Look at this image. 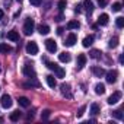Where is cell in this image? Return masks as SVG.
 Listing matches in <instances>:
<instances>
[{
  "label": "cell",
  "instance_id": "1",
  "mask_svg": "<svg viewBox=\"0 0 124 124\" xmlns=\"http://www.w3.org/2000/svg\"><path fill=\"white\" fill-rule=\"evenodd\" d=\"M34 29H35V22H34V19L28 18L25 21V25H23V34L25 35H31L34 32Z\"/></svg>",
  "mask_w": 124,
  "mask_h": 124
},
{
  "label": "cell",
  "instance_id": "2",
  "mask_svg": "<svg viewBox=\"0 0 124 124\" xmlns=\"http://www.w3.org/2000/svg\"><path fill=\"white\" fill-rule=\"evenodd\" d=\"M22 72H23V75H25L26 78H29V79H32V78H35V76H37V73H35V69L32 67V64H28V63L23 66Z\"/></svg>",
  "mask_w": 124,
  "mask_h": 124
},
{
  "label": "cell",
  "instance_id": "3",
  "mask_svg": "<svg viewBox=\"0 0 124 124\" xmlns=\"http://www.w3.org/2000/svg\"><path fill=\"white\" fill-rule=\"evenodd\" d=\"M105 76H107V82L108 83H115L117 82L118 72L117 70H108V72H105Z\"/></svg>",
  "mask_w": 124,
  "mask_h": 124
},
{
  "label": "cell",
  "instance_id": "4",
  "mask_svg": "<svg viewBox=\"0 0 124 124\" xmlns=\"http://www.w3.org/2000/svg\"><path fill=\"white\" fill-rule=\"evenodd\" d=\"M26 53L31 54V55L38 54V45H37V42H34V41L28 42V44H26Z\"/></svg>",
  "mask_w": 124,
  "mask_h": 124
},
{
  "label": "cell",
  "instance_id": "5",
  "mask_svg": "<svg viewBox=\"0 0 124 124\" xmlns=\"http://www.w3.org/2000/svg\"><path fill=\"white\" fill-rule=\"evenodd\" d=\"M45 48L48 50V53H55V51H57V44H55V41L51 39V38L45 39Z\"/></svg>",
  "mask_w": 124,
  "mask_h": 124
},
{
  "label": "cell",
  "instance_id": "6",
  "mask_svg": "<svg viewBox=\"0 0 124 124\" xmlns=\"http://www.w3.org/2000/svg\"><path fill=\"white\" fill-rule=\"evenodd\" d=\"M120 99H121V92H120V91H115V92L108 98V101H107V102H108L109 105H114V104H117Z\"/></svg>",
  "mask_w": 124,
  "mask_h": 124
},
{
  "label": "cell",
  "instance_id": "7",
  "mask_svg": "<svg viewBox=\"0 0 124 124\" xmlns=\"http://www.w3.org/2000/svg\"><path fill=\"white\" fill-rule=\"evenodd\" d=\"M0 104H2V107H3V108H6V109H8V108H10V107H12V98H10L9 95H6V93H5V95L2 96V99H0Z\"/></svg>",
  "mask_w": 124,
  "mask_h": 124
},
{
  "label": "cell",
  "instance_id": "8",
  "mask_svg": "<svg viewBox=\"0 0 124 124\" xmlns=\"http://www.w3.org/2000/svg\"><path fill=\"white\" fill-rule=\"evenodd\" d=\"M61 93H63V96L66 98H72V92H70V85L69 83H63L61 85Z\"/></svg>",
  "mask_w": 124,
  "mask_h": 124
},
{
  "label": "cell",
  "instance_id": "9",
  "mask_svg": "<svg viewBox=\"0 0 124 124\" xmlns=\"http://www.w3.org/2000/svg\"><path fill=\"white\" fill-rule=\"evenodd\" d=\"M76 41H78V37H76L75 34H69V37L66 38L64 45H67V47H73V45L76 44Z\"/></svg>",
  "mask_w": 124,
  "mask_h": 124
},
{
  "label": "cell",
  "instance_id": "10",
  "mask_svg": "<svg viewBox=\"0 0 124 124\" xmlns=\"http://www.w3.org/2000/svg\"><path fill=\"white\" fill-rule=\"evenodd\" d=\"M86 64V55L85 54H79L78 55V69H83V66Z\"/></svg>",
  "mask_w": 124,
  "mask_h": 124
},
{
  "label": "cell",
  "instance_id": "11",
  "mask_svg": "<svg viewBox=\"0 0 124 124\" xmlns=\"http://www.w3.org/2000/svg\"><path fill=\"white\" fill-rule=\"evenodd\" d=\"M108 21H109V16H108L107 13H102V15H99V18H98V25L105 26V25H108Z\"/></svg>",
  "mask_w": 124,
  "mask_h": 124
},
{
  "label": "cell",
  "instance_id": "12",
  "mask_svg": "<svg viewBox=\"0 0 124 124\" xmlns=\"http://www.w3.org/2000/svg\"><path fill=\"white\" fill-rule=\"evenodd\" d=\"M58 60L61 61V63H69L70 61V54L69 53H60L58 54Z\"/></svg>",
  "mask_w": 124,
  "mask_h": 124
},
{
  "label": "cell",
  "instance_id": "13",
  "mask_svg": "<svg viewBox=\"0 0 124 124\" xmlns=\"http://www.w3.org/2000/svg\"><path fill=\"white\" fill-rule=\"evenodd\" d=\"M10 51H12V47L10 45H8L5 42H0V53H2V54H8Z\"/></svg>",
  "mask_w": 124,
  "mask_h": 124
},
{
  "label": "cell",
  "instance_id": "14",
  "mask_svg": "<svg viewBox=\"0 0 124 124\" xmlns=\"http://www.w3.org/2000/svg\"><path fill=\"white\" fill-rule=\"evenodd\" d=\"M8 38L10 39V41H19V34H18V31H9L8 32Z\"/></svg>",
  "mask_w": 124,
  "mask_h": 124
},
{
  "label": "cell",
  "instance_id": "15",
  "mask_svg": "<svg viewBox=\"0 0 124 124\" xmlns=\"http://www.w3.org/2000/svg\"><path fill=\"white\" fill-rule=\"evenodd\" d=\"M83 6H85V9H86V12L88 13H92L93 12V3L91 2V0H85V2H83Z\"/></svg>",
  "mask_w": 124,
  "mask_h": 124
},
{
  "label": "cell",
  "instance_id": "16",
  "mask_svg": "<svg viewBox=\"0 0 124 124\" xmlns=\"http://www.w3.org/2000/svg\"><path fill=\"white\" fill-rule=\"evenodd\" d=\"M53 72L57 75V78H64V76H66V70H64L63 67H60V66H57Z\"/></svg>",
  "mask_w": 124,
  "mask_h": 124
},
{
  "label": "cell",
  "instance_id": "17",
  "mask_svg": "<svg viewBox=\"0 0 124 124\" xmlns=\"http://www.w3.org/2000/svg\"><path fill=\"white\" fill-rule=\"evenodd\" d=\"M93 39H95V38H93V35H88V37H86V38L83 39V42H82V45H83L85 48H88L89 45H92V42H93Z\"/></svg>",
  "mask_w": 124,
  "mask_h": 124
},
{
  "label": "cell",
  "instance_id": "18",
  "mask_svg": "<svg viewBox=\"0 0 124 124\" xmlns=\"http://www.w3.org/2000/svg\"><path fill=\"white\" fill-rule=\"evenodd\" d=\"M18 102H19V105H21V107H23V108H28V107H29V104H31V102H29V99H28L26 96H21V98L18 99Z\"/></svg>",
  "mask_w": 124,
  "mask_h": 124
},
{
  "label": "cell",
  "instance_id": "19",
  "mask_svg": "<svg viewBox=\"0 0 124 124\" xmlns=\"http://www.w3.org/2000/svg\"><path fill=\"white\" fill-rule=\"evenodd\" d=\"M38 32H39L41 35H47V34L50 32V26H48V25H42V23H41V25L38 26Z\"/></svg>",
  "mask_w": 124,
  "mask_h": 124
},
{
  "label": "cell",
  "instance_id": "20",
  "mask_svg": "<svg viewBox=\"0 0 124 124\" xmlns=\"http://www.w3.org/2000/svg\"><path fill=\"white\" fill-rule=\"evenodd\" d=\"M92 73H93L95 76L101 78V76H104V75H105V70H104L102 67H92Z\"/></svg>",
  "mask_w": 124,
  "mask_h": 124
},
{
  "label": "cell",
  "instance_id": "21",
  "mask_svg": "<svg viewBox=\"0 0 124 124\" xmlns=\"http://www.w3.org/2000/svg\"><path fill=\"white\" fill-rule=\"evenodd\" d=\"M95 92H96V95H102V93H105V85H104V83H96V86H95Z\"/></svg>",
  "mask_w": 124,
  "mask_h": 124
},
{
  "label": "cell",
  "instance_id": "22",
  "mask_svg": "<svg viewBox=\"0 0 124 124\" xmlns=\"http://www.w3.org/2000/svg\"><path fill=\"white\" fill-rule=\"evenodd\" d=\"M80 28V23L78 21H70L67 23V29H79Z\"/></svg>",
  "mask_w": 124,
  "mask_h": 124
},
{
  "label": "cell",
  "instance_id": "23",
  "mask_svg": "<svg viewBox=\"0 0 124 124\" xmlns=\"http://www.w3.org/2000/svg\"><path fill=\"white\" fill-rule=\"evenodd\" d=\"M47 83H48V86H50V88H55L57 82H55V79H54V76H53V75H48V76H47Z\"/></svg>",
  "mask_w": 124,
  "mask_h": 124
},
{
  "label": "cell",
  "instance_id": "24",
  "mask_svg": "<svg viewBox=\"0 0 124 124\" xmlns=\"http://www.w3.org/2000/svg\"><path fill=\"white\" fill-rule=\"evenodd\" d=\"M89 55H91L92 58H95V60H98V58H101V55H102V53H101L99 50H91V53H89Z\"/></svg>",
  "mask_w": 124,
  "mask_h": 124
},
{
  "label": "cell",
  "instance_id": "25",
  "mask_svg": "<svg viewBox=\"0 0 124 124\" xmlns=\"http://www.w3.org/2000/svg\"><path fill=\"white\" fill-rule=\"evenodd\" d=\"M99 111H101V109H99V105H98V104H92V105H91V114H92V115H98Z\"/></svg>",
  "mask_w": 124,
  "mask_h": 124
},
{
  "label": "cell",
  "instance_id": "26",
  "mask_svg": "<svg viewBox=\"0 0 124 124\" xmlns=\"http://www.w3.org/2000/svg\"><path fill=\"white\" fill-rule=\"evenodd\" d=\"M108 45H109V48H115V47L118 45V38H117V37H112V38L109 39Z\"/></svg>",
  "mask_w": 124,
  "mask_h": 124
},
{
  "label": "cell",
  "instance_id": "27",
  "mask_svg": "<svg viewBox=\"0 0 124 124\" xmlns=\"http://www.w3.org/2000/svg\"><path fill=\"white\" fill-rule=\"evenodd\" d=\"M19 118H21V112L19 111H13L10 114V121H18Z\"/></svg>",
  "mask_w": 124,
  "mask_h": 124
},
{
  "label": "cell",
  "instance_id": "28",
  "mask_svg": "<svg viewBox=\"0 0 124 124\" xmlns=\"http://www.w3.org/2000/svg\"><path fill=\"white\" fill-rule=\"evenodd\" d=\"M23 86H25V88H29V86H39V82L35 80V78H32V80H31L29 83H25Z\"/></svg>",
  "mask_w": 124,
  "mask_h": 124
},
{
  "label": "cell",
  "instance_id": "29",
  "mask_svg": "<svg viewBox=\"0 0 124 124\" xmlns=\"http://www.w3.org/2000/svg\"><path fill=\"white\" fill-rule=\"evenodd\" d=\"M66 5H67V3H66V0H58V5H57V6H58L60 12H63V10L66 9Z\"/></svg>",
  "mask_w": 124,
  "mask_h": 124
},
{
  "label": "cell",
  "instance_id": "30",
  "mask_svg": "<svg viewBox=\"0 0 124 124\" xmlns=\"http://www.w3.org/2000/svg\"><path fill=\"white\" fill-rule=\"evenodd\" d=\"M115 23H117L118 28H123V26H124V18H123V16H118V18L115 19Z\"/></svg>",
  "mask_w": 124,
  "mask_h": 124
},
{
  "label": "cell",
  "instance_id": "31",
  "mask_svg": "<svg viewBox=\"0 0 124 124\" xmlns=\"http://www.w3.org/2000/svg\"><path fill=\"white\" fill-rule=\"evenodd\" d=\"M112 115H114L117 120H123V112H121V109H115V111H112Z\"/></svg>",
  "mask_w": 124,
  "mask_h": 124
},
{
  "label": "cell",
  "instance_id": "32",
  "mask_svg": "<svg viewBox=\"0 0 124 124\" xmlns=\"http://www.w3.org/2000/svg\"><path fill=\"white\" fill-rule=\"evenodd\" d=\"M123 9V6H121V3H118V2H115L114 5H112V12H120Z\"/></svg>",
  "mask_w": 124,
  "mask_h": 124
},
{
  "label": "cell",
  "instance_id": "33",
  "mask_svg": "<svg viewBox=\"0 0 124 124\" xmlns=\"http://www.w3.org/2000/svg\"><path fill=\"white\" fill-rule=\"evenodd\" d=\"M50 114H51V111H50V109H44V111H42V114H41V117H42V120H48V117H50Z\"/></svg>",
  "mask_w": 124,
  "mask_h": 124
},
{
  "label": "cell",
  "instance_id": "34",
  "mask_svg": "<svg viewBox=\"0 0 124 124\" xmlns=\"http://www.w3.org/2000/svg\"><path fill=\"white\" fill-rule=\"evenodd\" d=\"M85 109H86V105L80 107V109H79V112H78V117H82V115L85 114Z\"/></svg>",
  "mask_w": 124,
  "mask_h": 124
},
{
  "label": "cell",
  "instance_id": "35",
  "mask_svg": "<svg viewBox=\"0 0 124 124\" xmlns=\"http://www.w3.org/2000/svg\"><path fill=\"white\" fill-rule=\"evenodd\" d=\"M41 2H42V0H29V3H31V5H34V6H39V5H41Z\"/></svg>",
  "mask_w": 124,
  "mask_h": 124
},
{
  "label": "cell",
  "instance_id": "36",
  "mask_svg": "<svg viewBox=\"0 0 124 124\" xmlns=\"http://www.w3.org/2000/svg\"><path fill=\"white\" fill-rule=\"evenodd\" d=\"M47 67H48L50 70H54V69L57 67V64H55V63H47Z\"/></svg>",
  "mask_w": 124,
  "mask_h": 124
},
{
  "label": "cell",
  "instance_id": "37",
  "mask_svg": "<svg viewBox=\"0 0 124 124\" xmlns=\"http://www.w3.org/2000/svg\"><path fill=\"white\" fill-rule=\"evenodd\" d=\"M98 3H99V6H102V8L107 5V2H105V0H98Z\"/></svg>",
  "mask_w": 124,
  "mask_h": 124
},
{
  "label": "cell",
  "instance_id": "38",
  "mask_svg": "<svg viewBox=\"0 0 124 124\" xmlns=\"http://www.w3.org/2000/svg\"><path fill=\"white\" fill-rule=\"evenodd\" d=\"M63 31H64L63 28H57V34H58V35H61V34H63Z\"/></svg>",
  "mask_w": 124,
  "mask_h": 124
},
{
  "label": "cell",
  "instance_id": "39",
  "mask_svg": "<svg viewBox=\"0 0 124 124\" xmlns=\"http://www.w3.org/2000/svg\"><path fill=\"white\" fill-rule=\"evenodd\" d=\"M26 118H28V120H32V118H34V114H32V112H29V114H28V117H26Z\"/></svg>",
  "mask_w": 124,
  "mask_h": 124
},
{
  "label": "cell",
  "instance_id": "40",
  "mask_svg": "<svg viewBox=\"0 0 124 124\" xmlns=\"http://www.w3.org/2000/svg\"><path fill=\"white\" fill-rule=\"evenodd\" d=\"M3 16H5V12H3L2 9H0V19H3Z\"/></svg>",
  "mask_w": 124,
  "mask_h": 124
},
{
  "label": "cell",
  "instance_id": "41",
  "mask_svg": "<svg viewBox=\"0 0 124 124\" xmlns=\"http://www.w3.org/2000/svg\"><path fill=\"white\" fill-rule=\"evenodd\" d=\"M16 2H18V3H22V2H23V0H16Z\"/></svg>",
  "mask_w": 124,
  "mask_h": 124
},
{
  "label": "cell",
  "instance_id": "42",
  "mask_svg": "<svg viewBox=\"0 0 124 124\" xmlns=\"http://www.w3.org/2000/svg\"><path fill=\"white\" fill-rule=\"evenodd\" d=\"M0 73H2V67H0Z\"/></svg>",
  "mask_w": 124,
  "mask_h": 124
}]
</instances>
